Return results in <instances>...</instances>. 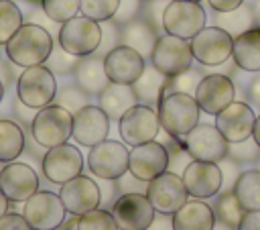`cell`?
<instances>
[{"instance_id": "1", "label": "cell", "mask_w": 260, "mask_h": 230, "mask_svg": "<svg viewBox=\"0 0 260 230\" xmlns=\"http://www.w3.org/2000/svg\"><path fill=\"white\" fill-rule=\"evenodd\" d=\"M53 51V39L47 33V28L24 22L6 43V55L8 59L18 67H32L43 65Z\"/></svg>"}, {"instance_id": "2", "label": "cell", "mask_w": 260, "mask_h": 230, "mask_svg": "<svg viewBox=\"0 0 260 230\" xmlns=\"http://www.w3.org/2000/svg\"><path fill=\"white\" fill-rule=\"evenodd\" d=\"M201 108L193 94L169 92L158 100L160 128L171 136H185L193 126L199 124Z\"/></svg>"}, {"instance_id": "3", "label": "cell", "mask_w": 260, "mask_h": 230, "mask_svg": "<svg viewBox=\"0 0 260 230\" xmlns=\"http://www.w3.org/2000/svg\"><path fill=\"white\" fill-rule=\"evenodd\" d=\"M30 132L35 140L45 149L67 142L73 134V114L61 104H49L45 108H39L32 118Z\"/></svg>"}, {"instance_id": "4", "label": "cell", "mask_w": 260, "mask_h": 230, "mask_svg": "<svg viewBox=\"0 0 260 230\" xmlns=\"http://www.w3.org/2000/svg\"><path fill=\"white\" fill-rule=\"evenodd\" d=\"M150 61H152L154 69H158L162 75L175 77V75L191 69V65L195 61L193 51H191V41L165 33L162 37L156 39L154 49L150 53Z\"/></svg>"}, {"instance_id": "5", "label": "cell", "mask_w": 260, "mask_h": 230, "mask_svg": "<svg viewBox=\"0 0 260 230\" xmlns=\"http://www.w3.org/2000/svg\"><path fill=\"white\" fill-rule=\"evenodd\" d=\"M16 92H18V100L28 106V108H45L49 106L55 96H57V81L53 71L43 63V65H32V67H24L18 83H16Z\"/></svg>"}, {"instance_id": "6", "label": "cell", "mask_w": 260, "mask_h": 230, "mask_svg": "<svg viewBox=\"0 0 260 230\" xmlns=\"http://www.w3.org/2000/svg\"><path fill=\"white\" fill-rule=\"evenodd\" d=\"M102 37L104 33H102L100 22L81 14L61 24L59 45L75 57H85L98 51V47L102 45Z\"/></svg>"}, {"instance_id": "7", "label": "cell", "mask_w": 260, "mask_h": 230, "mask_svg": "<svg viewBox=\"0 0 260 230\" xmlns=\"http://www.w3.org/2000/svg\"><path fill=\"white\" fill-rule=\"evenodd\" d=\"M207 14L199 2L191 0H171L162 14V28L169 35L181 39H193L201 28H205Z\"/></svg>"}, {"instance_id": "8", "label": "cell", "mask_w": 260, "mask_h": 230, "mask_svg": "<svg viewBox=\"0 0 260 230\" xmlns=\"http://www.w3.org/2000/svg\"><path fill=\"white\" fill-rule=\"evenodd\" d=\"M118 132L122 136V142H126L130 147L154 140L156 134L160 132L158 110H154L146 104H134L118 120Z\"/></svg>"}, {"instance_id": "9", "label": "cell", "mask_w": 260, "mask_h": 230, "mask_svg": "<svg viewBox=\"0 0 260 230\" xmlns=\"http://www.w3.org/2000/svg\"><path fill=\"white\" fill-rule=\"evenodd\" d=\"M130 163V151L126 149V142L120 140H102L95 147L89 149L87 155V167L93 175L102 179H120L126 175Z\"/></svg>"}, {"instance_id": "10", "label": "cell", "mask_w": 260, "mask_h": 230, "mask_svg": "<svg viewBox=\"0 0 260 230\" xmlns=\"http://www.w3.org/2000/svg\"><path fill=\"white\" fill-rule=\"evenodd\" d=\"M191 51L195 61L205 67H215L232 57L234 37L221 26H205L191 39Z\"/></svg>"}, {"instance_id": "11", "label": "cell", "mask_w": 260, "mask_h": 230, "mask_svg": "<svg viewBox=\"0 0 260 230\" xmlns=\"http://www.w3.org/2000/svg\"><path fill=\"white\" fill-rule=\"evenodd\" d=\"M112 216L120 230H148L154 224L156 210L146 193H122L112 208Z\"/></svg>"}, {"instance_id": "12", "label": "cell", "mask_w": 260, "mask_h": 230, "mask_svg": "<svg viewBox=\"0 0 260 230\" xmlns=\"http://www.w3.org/2000/svg\"><path fill=\"white\" fill-rule=\"evenodd\" d=\"M183 145H185V151L193 159L211 161V163H219L228 155V149H230V142L219 132V128L207 122L193 126L183 136Z\"/></svg>"}, {"instance_id": "13", "label": "cell", "mask_w": 260, "mask_h": 230, "mask_svg": "<svg viewBox=\"0 0 260 230\" xmlns=\"http://www.w3.org/2000/svg\"><path fill=\"white\" fill-rule=\"evenodd\" d=\"M146 195L158 214H175L189 197L185 181L175 171H165L148 181Z\"/></svg>"}, {"instance_id": "14", "label": "cell", "mask_w": 260, "mask_h": 230, "mask_svg": "<svg viewBox=\"0 0 260 230\" xmlns=\"http://www.w3.org/2000/svg\"><path fill=\"white\" fill-rule=\"evenodd\" d=\"M65 206L61 197L53 191H35L22 208V216L32 226V230H55L65 220Z\"/></svg>"}, {"instance_id": "15", "label": "cell", "mask_w": 260, "mask_h": 230, "mask_svg": "<svg viewBox=\"0 0 260 230\" xmlns=\"http://www.w3.org/2000/svg\"><path fill=\"white\" fill-rule=\"evenodd\" d=\"M104 67H106L110 81L134 85L140 79V75L144 73L146 61L136 49H132L128 45H118L106 53Z\"/></svg>"}, {"instance_id": "16", "label": "cell", "mask_w": 260, "mask_h": 230, "mask_svg": "<svg viewBox=\"0 0 260 230\" xmlns=\"http://www.w3.org/2000/svg\"><path fill=\"white\" fill-rule=\"evenodd\" d=\"M83 169V157L77 147L71 142H61L57 147L47 149L43 157V173L49 181L63 185L65 181L79 175Z\"/></svg>"}, {"instance_id": "17", "label": "cell", "mask_w": 260, "mask_h": 230, "mask_svg": "<svg viewBox=\"0 0 260 230\" xmlns=\"http://www.w3.org/2000/svg\"><path fill=\"white\" fill-rule=\"evenodd\" d=\"M181 177L185 181L189 195H193L197 199L213 197L223 185V173H221L219 165L211 163V161L193 159L191 163L185 165Z\"/></svg>"}, {"instance_id": "18", "label": "cell", "mask_w": 260, "mask_h": 230, "mask_svg": "<svg viewBox=\"0 0 260 230\" xmlns=\"http://www.w3.org/2000/svg\"><path fill=\"white\" fill-rule=\"evenodd\" d=\"M110 134V116L100 108L85 104L77 112H73V138L81 147H95L98 142L106 140Z\"/></svg>"}, {"instance_id": "19", "label": "cell", "mask_w": 260, "mask_h": 230, "mask_svg": "<svg viewBox=\"0 0 260 230\" xmlns=\"http://www.w3.org/2000/svg\"><path fill=\"white\" fill-rule=\"evenodd\" d=\"M256 114L246 102H232L219 114H215V126L228 138V142L240 145L248 140L254 132Z\"/></svg>"}, {"instance_id": "20", "label": "cell", "mask_w": 260, "mask_h": 230, "mask_svg": "<svg viewBox=\"0 0 260 230\" xmlns=\"http://www.w3.org/2000/svg\"><path fill=\"white\" fill-rule=\"evenodd\" d=\"M59 197H61L67 212H71L73 216H83V214H87L100 206L102 193H100V187L93 179L79 173L61 185Z\"/></svg>"}, {"instance_id": "21", "label": "cell", "mask_w": 260, "mask_h": 230, "mask_svg": "<svg viewBox=\"0 0 260 230\" xmlns=\"http://www.w3.org/2000/svg\"><path fill=\"white\" fill-rule=\"evenodd\" d=\"M195 100L199 104V108L205 112V114H219L228 104L234 102V96H236V88L232 83V79L228 75H221V73H209V75H203L197 90H195Z\"/></svg>"}, {"instance_id": "22", "label": "cell", "mask_w": 260, "mask_h": 230, "mask_svg": "<svg viewBox=\"0 0 260 230\" xmlns=\"http://www.w3.org/2000/svg\"><path fill=\"white\" fill-rule=\"evenodd\" d=\"M167 167H169V153L160 142L148 140V142L132 147L128 171L138 181H150L156 175L165 173Z\"/></svg>"}, {"instance_id": "23", "label": "cell", "mask_w": 260, "mask_h": 230, "mask_svg": "<svg viewBox=\"0 0 260 230\" xmlns=\"http://www.w3.org/2000/svg\"><path fill=\"white\" fill-rule=\"evenodd\" d=\"M0 189L10 202H26L39 191V175L30 165L10 161L0 171Z\"/></svg>"}, {"instance_id": "24", "label": "cell", "mask_w": 260, "mask_h": 230, "mask_svg": "<svg viewBox=\"0 0 260 230\" xmlns=\"http://www.w3.org/2000/svg\"><path fill=\"white\" fill-rule=\"evenodd\" d=\"M173 230H213L215 212L203 199H187L175 214L171 222Z\"/></svg>"}, {"instance_id": "25", "label": "cell", "mask_w": 260, "mask_h": 230, "mask_svg": "<svg viewBox=\"0 0 260 230\" xmlns=\"http://www.w3.org/2000/svg\"><path fill=\"white\" fill-rule=\"evenodd\" d=\"M138 94L134 85L114 83L110 81L100 92V108L110 116V120H120L126 110H130L134 104H138Z\"/></svg>"}, {"instance_id": "26", "label": "cell", "mask_w": 260, "mask_h": 230, "mask_svg": "<svg viewBox=\"0 0 260 230\" xmlns=\"http://www.w3.org/2000/svg\"><path fill=\"white\" fill-rule=\"evenodd\" d=\"M232 57L244 71H260V26H252L234 39Z\"/></svg>"}, {"instance_id": "27", "label": "cell", "mask_w": 260, "mask_h": 230, "mask_svg": "<svg viewBox=\"0 0 260 230\" xmlns=\"http://www.w3.org/2000/svg\"><path fill=\"white\" fill-rule=\"evenodd\" d=\"M120 39H122V45L136 49L142 57H150L158 37H156V28L144 18H130L128 22H124Z\"/></svg>"}, {"instance_id": "28", "label": "cell", "mask_w": 260, "mask_h": 230, "mask_svg": "<svg viewBox=\"0 0 260 230\" xmlns=\"http://www.w3.org/2000/svg\"><path fill=\"white\" fill-rule=\"evenodd\" d=\"M75 79H77V85L85 92V94H98L110 83L108 79V73H106V67H104V59L100 57H89L85 55L83 59L77 61L75 65Z\"/></svg>"}, {"instance_id": "29", "label": "cell", "mask_w": 260, "mask_h": 230, "mask_svg": "<svg viewBox=\"0 0 260 230\" xmlns=\"http://www.w3.org/2000/svg\"><path fill=\"white\" fill-rule=\"evenodd\" d=\"M244 210H260V169L244 171L232 189Z\"/></svg>"}, {"instance_id": "30", "label": "cell", "mask_w": 260, "mask_h": 230, "mask_svg": "<svg viewBox=\"0 0 260 230\" xmlns=\"http://www.w3.org/2000/svg\"><path fill=\"white\" fill-rule=\"evenodd\" d=\"M24 149L22 128L12 120H0V163L18 159Z\"/></svg>"}, {"instance_id": "31", "label": "cell", "mask_w": 260, "mask_h": 230, "mask_svg": "<svg viewBox=\"0 0 260 230\" xmlns=\"http://www.w3.org/2000/svg\"><path fill=\"white\" fill-rule=\"evenodd\" d=\"M254 8L248 4H240L238 8L230 10V12H217V26H221L223 31H228L234 39L238 35H242L244 31L254 26Z\"/></svg>"}, {"instance_id": "32", "label": "cell", "mask_w": 260, "mask_h": 230, "mask_svg": "<svg viewBox=\"0 0 260 230\" xmlns=\"http://www.w3.org/2000/svg\"><path fill=\"white\" fill-rule=\"evenodd\" d=\"M246 210L242 208V204L238 202L236 193L234 191H228L223 195L217 197V204H215V218L225 224L228 228H238V224L242 222Z\"/></svg>"}, {"instance_id": "33", "label": "cell", "mask_w": 260, "mask_h": 230, "mask_svg": "<svg viewBox=\"0 0 260 230\" xmlns=\"http://www.w3.org/2000/svg\"><path fill=\"white\" fill-rule=\"evenodd\" d=\"M165 77L167 75H162L158 69H154V65L146 67L144 73L140 75V79L134 83V90H136L138 98L140 100H156V98H160L162 96V88L167 83Z\"/></svg>"}, {"instance_id": "34", "label": "cell", "mask_w": 260, "mask_h": 230, "mask_svg": "<svg viewBox=\"0 0 260 230\" xmlns=\"http://www.w3.org/2000/svg\"><path fill=\"white\" fill-rule=\"evenodd\" d=\"M22 24L20 8L12 0H0V45H6Z\"/></svg>"}, {"instance_id": "35", "label": "cell", "mask_w": 260, "mask_h": 230, "mask_svg": "<svg viewBox=\"0 0 260 230\" xmlns=\"http://www.w3.org/2000/svg\"><path fill=\"white\" fill-rule=\"evenodd\" d=\"M120 4L122 0H79V12L91 20L106 22L118 14Z\"/></svg>"}, {"instance_id": "36", "label": "cell", "mask_w": 260, "mask_h": 230, "mask_svg": "<svg viewBox=\"0 0 260 230\" xmlns=\"http://www.w3.org/2000/svg\"><path fill=\"white\" fill-rule=\"evenodd\" d=\"M75 230H120L112 212L106 210H91L83 216H79V220L75 222Z\"/></svg>"}, {"instance_id": "37", "label": "cell", "mask_w": 260, "mask_h": 230, "mask_svg": "<svg viewBox=\"0 0 260 230\" xmlns=\"http://www.w3.org/2000/svg\"><path fill=\"white\" fill-rule=\"evenodd\" d=\"M45 14L55 22H67L69 18L77 16L79 0H41Z\"/></svg>"}, {"instance_id": "38", "label": "cell", "mask_w": 260, "mask_h": 230, "mask_svg": "<svg viewBox=\"0 0 260 230\" xmlns=\"http://www.w3.org/2000/svg\"><path fill=\"white\" fill-rule=\"evenodd\" d=\"M201 81V73L193 71V69H187L179 75L173 77V83H165L162 88V94H169V92H187V94H195L197 85Z\"/></svg>"}, {"instance_id": "39", "label": "cell", "mask_w": 260, "mask_h": 230, "mask_svg": "<svg viewBox=\"0 0 260 230\" xmlns=\"http://www.w3.org/2000/svg\"><path fill=\"white\" fill-rule=\"evenodd\" d=\"M49 69L51 71H57V73H67V71H71V69H75V65H77V57L75 55H71V53H67L61 45L55 49L53 47V51H51V55H49Z\"/></svg>"}, {"instance_id": "40", "label": "cell", "mask_w": 260, "mask_h": 230, "mask_svg": "<svg viewBox=\"0 0 260 230\" xmlns=\"http://www.w3.org/2000/svg\"><path fill=\"white\" fill-rule=\"evenodd\" d=\"M171 0H146L142 6V18L150 22L154 28L162 26V14Z\"/></svg>"}, {"instance_id": "41", "label": "cell", "mask_w": 260, "mask_h": 230, "mask_svg": "<svg viewBox=\"0 0 260 230\" xmlns=\"http://www.w3.org/2000/svg\"><path fill=\"white\" fill-rule=\"evenodd\" d=\"M57 104H61V106L67 108L69 112H77V110L83 108L87 102H85V94H83V92L73 90V88H67V90H63V94H59Z\"/></svg>"}, {"instance_id": "42", "label": "cell", "mask_w": 260, "mask_h": 230, "mask_svg": "<svg viewBox=\"0 0 260 230\" xmlns=\"http://www.w3.org/2000/svg\"><path fill=\"white\" fill-rule=\"evenodd\" d=\"M0 230H32V226L26 222V218L22 214L6 212L0 218Z\"/></svg>"}, {"instance_id": "43", "label": "cell", "mask_w": 260, "mask_h": 230, "mask_svg": "<svg viewBox=\"0 0 260 230\" xmlns=\"http://www.w3.org/2000/svg\"><path fill=\"white\" fill-rule=\"evenodd\" d=\"M238 230H260V210H246Z\"/></svg>"}, {"instance_id": "44", "label": "cell", "mask_w": 260, "mask_h": 230, "mask_svg": "<svg viewBox=\"0 0 260 230\" xmlns=\"http://www.w3.org/2000/svg\"><path fill=\"white\" fill-rule=\"evenodd\" d=\"M207 2H209V6H211L213 10H217V12H230V10L238 8L244 0H207Z\"/></svg>"}, {"instance_id": "45", "label": "cell", "mask_w": 260, "mask_h": 230, "mask_svg": "<svg viewBox=\"0 0 260 230\" xmlns=\"http://www.w3.org/2000/svg\"><path fill=\"white\" fill-rule=\"evenodd\" d=\"M248 92H250V100H252V104L260 108V75H256V77L252 79Z\"/></svg>"}, {"instance_id": "46", "label": "cell", "mask_w": 260, "mask_h": 230, "mask_svg": "<svg viewBox=\"0 0 260 230\" xmlns=\"http://www.w3.org/2000/svg\"><path fill=\"white\" fill-rule=\"evenodd\" d=\"M8 202H10V199H8V197L4 195V191L0 189V218H2V216L8 212Z\"/></svg>"}, {"instance_id": "47", "label": "cell", "mask_w": 260, "mask_h": 230, "mask_svg": "<svg viewBox=\"0 0 260 230\" xmlns=\"http://www.w3.org/2000/svg\"><path fill=\"white\" fill-rule=\"evenodd\" d=\"M252 136H254V142L260 147V116H256V124H254V132H252Z\"/></svg>"}, {"instance_id": "48", "label": "cell", "mask_w": 260, "mask_h": 230, "mask_svg": "<svg viewBox=\"0 0 260 230\" xmlns=\"http://www.w3.org/2000/svg\"><path fill=\"white\" fill-rule=\"evenodd\" d=\"M252 8H254V20H256V24L260 26V0H256V2L252 4Z\"/></svg>"}, {"instance_id": "49", "label": "cell", "mask_w": 260, "mask_h": 230, "mask_svg": "<svg viewBox=\"0 0 260 230\" xmlns=\"http://www.w3.org/2000/svg\"><path fill=\"white\" fill-rule=\"evenodd\" d=\"M2 96H4V85H2V81H0V102H2Z\"/></svg>"}, {"instance_id": "50", "label": "cell", "mask_w": 260, "mask_h": 230, "mask_svg": "<svg viewBox=\"0 0 260 230\" xmlns=\"http://www.w3.org/2000/svg\"><path fill=\"white\" fill-rule=\"evenodd\" d=\"M191 2H201V0H191Z\"/></svg>"}, {"instance_id": "51", "label": "cell", "mask_w": 260, "mask_h": 230, "mask_svg": "<svg viewBox=\"0 0 260 230\" xmlns=\"http://www.w3.org/2000/svg\"><path fill=\"white\" fill-rule=\"evenodd\" d=\"M67 230H73V228H67Z\"/></svg>"}]
</instances>
